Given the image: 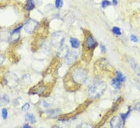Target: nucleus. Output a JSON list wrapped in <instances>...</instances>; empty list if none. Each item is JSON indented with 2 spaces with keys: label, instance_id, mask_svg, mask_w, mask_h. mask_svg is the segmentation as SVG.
Listing matches in <instances>:
<instances>
[{
  "label": "nucleus",
  "instance_id": "1",
  "mask_svg": "<svg viewBox=\"0 0 140 128\" xmlns=\"http://www.w3.org/2000/svg\"><path fill=\"white\" fill-rule=\"evenodd\" d=\"M107 87V83L101 81H94L90 84L88 89V95L92 99H97L101 96Z\"/></svg>",
  "mask_w": 140,
  "mask_h": 128
},
{
  "label": "nucleus",
  "instance_id": "2",
  "mask_svg": "<svg viewBox=\"0 0 140 128\" xmlns=\"http://www.w3.org/2000/svg\"><path fill=\"white\" fill-rule=\"evenodd\" d=\"M70 78L75 85H81L88 79V71L83 68H75L71 71Z\"/></svg>",
  "mask_w": 140,
  "mask_h": 128
},
{
  "label": "nucleus",
  "instance_id": "3",
  "mask_svg": "<svg viewBox=\"0 0 140 128\" xmlns=\"http://www.w3.org/2000/svg\"><path fill=\"white\" fill-rule=\"evenodd\" d=\"M3 80L5 82V84L9 87L10 89H15L18 86V85L19 84V78L17 76V74H15L13 72L10 71H7L3 77Z\"/></svg>",
  "mask_w": 140,
  "mask_h": 128
},
{
  "label": "nucleus",
  "instance_id": "4",
  "mask_svg": "<svg viewBox=\"0 0 140 128\" xmlns=\"http://www.w3.org/2000/svg\"><path fill=\"white\" fill-rule=\"evenodd\" d=\"M66 38V34L62 31H57L53 34H52L51 36V44L56 48L61 47L65 41Z\"/></svg>",
  "mask_w": 140,
  "mask_h": 128
},
{
  "label": "nucleus",
  "instance_id": "5",
  "mask_svg": "<svg viewBox=\"0 0 140 128\" xmlns=\"http://www.w3.org/2000/svg\"><path fill=\"white\" fill-rule=\"evenodd\" d=\"M38 25H39V23L37 21L30 18L26 21L25 24L24 25V29L27 34H32L36 30V29L37 28Z\"/></svg>",
  "mask_w": 140,
  "mask_h": 128
},
{
  "label": "nucleus",
  "instance_id": "6",
  "mask_svg": "<svg viewBox=\"0 0 140 128\" xmlns=\"http://www.w3.org/2000/svg\"><path fill=\"white\" fill-rule=\"evenodd\" d=\"M97 46V43L91 34H87L85 38V46L88 51H92Z\"/></svg>",
  "mask_w": 140,
  "mask_h": 128
},
{
  "label": "nucleus",
  "instance_id": "7",
  "mask_svg": "<svg viewBox=\"0 0 140 128\" xmlns=\"http://www.w3.org/2000/svg\"><path fill=\"white\" fill-rule=\"evenodd\" d=\"M79 56V52L76 50H69L66 56L65 57V61L67 65H71L75 62Z\"/></svg>",
  "mask_w": 140,
  "mask_h": 128
},
{
  "label": "nucleus",
  "instance_id": "8",
  "mask_svg": "<svg viewBox=\"0 0 140 128\" xmlns=\"http://www.w3.org/2000/svg\"><path fill=\"white\" fill-rule=\"evenodd\" d=\"M128 63L131 68L135 71V73L140 77V66L138 65V63L135 61V59L132 57H129L128 58Z\"/></svg>",
  "mask_w": 140,
  "mask_h": 128
},
{
  "label": "nucleus",
  "instance_id": "9",
  "mask_svg": "<svg viewBox=\"0 0 140 128\" xmlns=\"http://www.w3.org/2000/svg\"><path fill=\"white\" fill-rule=\"evenodd\" d=\"M124 125L120 116H114L110 121V127H121Z\"/></svg>",
  "mask_w": 140,
  "mask_h": 128
},
{
  "label": "nucleus",
  "instance_id": "10",
  "mask_svg": "<svg viewBox=\"0 0 140 128\" xmlns=\"http://www.w3.org/2000/svg\"><path fill=\"white\" fill-rule=\"evenodd\" d=\"M60 114H61V110L59 108H55L46 111V115L48 118H56L59 116Z\"/></svg>",
  "mask_w": 140,
  "mask_h": 128
},
{
  "label": "nucleus",
  "instance_id": "11",
  "mask_svg": "<svg viewBox=\"0 0 140 128\" xmlns=\"http://www.w3.org/2000/svg\"><path fill=\"white\" fill-rule=\"evenodd\" d=\"M69 49L67 46L62 45L61 47H59L57 52V56L59 58H65L66 56V55L68 54Z\"/></svg>",
  "mask_w": 140,
  "mask_h": 128
},
{
  "label": "nucleus",
  "instance_id": "12",
  "mask_svg": "<svg viewBox=\"0 0 140 128\" xmlns=\"http://www.w3.org/2000/svg\"><path fill=\"white\" fill-rule=\"evenodd\" d=\"M9 102H10L9 97L5 93H0V106L1 107L5 106L9 104Z\"/></svg>",
  "mask_w": 140,
  "mask_h": 128
},
{
  "label": "nucleus",
  "instance_id": "13",
  "mask_svg": "<svg viewBox=\"0 0 140 128\" xmlns=\"http://www.w3.org/2000/svg\"><path fill=\"white\" fill-rule=\"evenodd\" d=\"M69 43L71 44V46L72 47L73 49H78L79 47L80 46V41L76 39V38H73V37H71L69 39Z\"/></svg>",
  "mask_w": 140,
  "mask_h": 128
},
{
  "label": "nucleus",
  "instance_id": "14",
  "mask_svg": "<svg viewBox=\"0 0 140 128\" xmlns=\"http://www.w3.org/2000/svg\"><path fill=\"white\" fill-rule=\"evenodd\" d=\"M25 121H27V122H30L31 124H34L36 123V118L35 116L31 114V113H27L25 115Z\"/></svg>",
  "mask_w": 140,
  "mask_h": 128
},
{
  "label": "nucleus",
  "instance_id": "15",
  "mask_svg": "<svg viewBox=\"0 0 140 128\" xmlns=\"http://www.w3.org/2000/svg\"><path fill=\"white\" fill-rule=\"evenodd\" d=\"M111 85L113 86V87H114L115 90H119V89H120V87H121V82L120 81L117 77H116V78H114V79L111 81Z\"/></svg>",
  "mask_w": 140,
  "mask_h": 128
},
{
  "label": "nucleus",
  "instance_id": "16",
  "mask_svg": "<svg viewBox=\"0 0 140 128\" xmlns=\"http://www.w3.org/2000/svg\"><path fill=\"white\" fill-rule=\"evenodd\" d=\"M35 4L34 0H27V5H26V9L27 11H31L34 9Z\"/></svg>",
  "mask_w": 140,
  "mask_h": 128
},
{
  "label": "nucleus",
  "instance_id": "17",
  "mask_svg": "<svg viewBox=\"0 0 140 128\" xmlns=\"http://www.w3.org/2000/svg\"><path fill=\"white\" fill-rule=\"evenodd\" d=\"M31 77L29 74H24L22 77V83L24 85H27L31 83Z\"/></svg>",
  "mask_w": 140,
  "mask_h": 128
},
{
  "label": "nucleus",
  "instance_id": "18",
  "mask_svg": "<svg viewBox=\"0 0 140 128\" xmlns=\"http://www.w3.org/2000/svg\"><path fill=\"white\" fill-rule=\"evenodd\" d=\"M130 113H131V108H130V107H129L128 111H127V113H125V114H121V115H120V117H121V119H122V121H123V124H125V121H126V120H127V117L129 116Z\"/></svg>",
  "mask_w": 140,
  "mask_h": 128
},
{
  "label": "nucleus",
  "instance_id": "19",
  "mask_svg": "<svg viewBox=\"0 0 140 128\" xmlns=\"http://www.w3.org/2000/svg\"><path fill=\"white\" fill-rule=\"evenodd\" d=\"M117 78L121 82V83H123V82L126 81V77L120 72V71H117Z\"/></svg>",
  "mask_w": 140,
  "mask_h": 128
},
{
  "label": "nucleus",
  "instance_id": "20",
  "mask_svg": "<svg viewBox=\"0 0 140 128\" xmlns=\"http://www.w3.org/2000/svg\"><path fill=\"white\" fill-rule=\"evenodd\" d=\"M50 105L46 102V101H42V102H40V105H39V108H43V109H47V108H50Z\"/></svg>",
  "mask_w": 140,
  "mask_h": 128
},
{
  "label": "nucleus",
  "instance_id": "21",
  "mask_svg": "<svg viewBox=\"0 0 140 128\" xmlns=\"http://www.w3.org/2000/svg\"><path fill=\"white\" fill-rule=\"evenodd\" d=\"M112 32L115 34V35L117 36H120L121 35V30H120V27H114L113 28H112Z\"/></svg>",
  "mask_w": 140,
  "mask_h": 128
},
{
  "label": "nucleus",
  "instance_id": "22",
  "mask_svg": "<svg viewBox=\"0 0 140 128\" xmlns=\"http://www.w3.org/2000/svg\"><path fill=\"white\" fill-rule=\"evenodd\" d=\"M2 119H4V120L7 119V117H8V109L7 108H3L2 109Z\"/></svg>",
  "mask_w": 140,
  "mask_h": 128
},
{
  "label": "nucleus",
  "instance_id": "23",
  "mask_svg": "<svg viewBox=\"0 0 140 128\" xmlns=\"http://www.w3.org/2000/svg\"><path fill=\"white\" fill-rule=\"evenodd\" d=\"M111 5V2L108 0H103L101 2V7L104 9L106 8H107L108 6H110Z\"/></svg>",
  "mask_w": 140,
  "mask_h": 128
},
{
  "label": "nucleus",
  "instance_id": "24",
  "mask_svg": "<svg viewBox=\"0 0 140 128\" xmlns=\"http://www.w3.org/2000/svg\"><path fill=\"white\" fill-rule=\"evenodd\" d=\"M55 5H56L57 9H61L63 5V1L62 0H56Z\"/></svg>",
  "mask_w": 140,
  "mask_h": 128
},
{
  "label": "nucleus",
  "instance_id": "25",
  "mask_svg": "<svg viewBox=\"0 0 140 128\" xmlns=\"http://www.w3.org/2000/svg\"><path fill=\"white\" fill-rule=\"evenodd\" d=\"M29 108H30V103H28V102H26V103L22 107V111H27L29 110Z\"/></svg>",
  "mask_w": 140,
  "mask_h": 128
},
{
  "label": "nucleus",
  "instance_id": "26",
  "mask_svg": "<svg viewBox=\"0 0 140 128\" xmlns=\"http://www.w3.org/2000/svg\"><path fill=\"white\" fill-rule=\"evenodd\" d=\"M22 27H23V25L22 24V25H20V26H18V27H15L13 30H12V32L13 33H16V32H20V30L22 29Z\"/></svg>",
  "mask_w": 140,
  "mask_h": 128
},
{
  "label": "nucleus",
  "instance_id": "27",
  "mask_svg": "<svg viewBox=\"0 0 140 128\" xmlns=\"http://www.w3.org/2000/svg\"><path fill=\"white\" fill-rule=\"evenodd\" d=\"M130 39H131V41L134 42V43H137V42H138V39H137V37L134 35V34H132V35L130 36Z\"/></svg>",
  "mask_w": 140,
  "mask_h": 128
},
{
  "label": "nucleus",
  "instance_id": "28",
  "mask_svg": "<svg viewBox=\"0 0 140 128\" xmlns=\"http://www.w3.org/2000/svg\"><path fill=\"white\" fill-rule=\"evenodd\" d=\"M5 57L3 55L0 54V65L3 64V62L5 61Z\"/></svg>",
  "mask_w": 140,
  "mask_h": 128
},
{
  "label": "nucleus",
  "instance_id": "29",
  "mask_svg": "<svg viewBox=\"0 0 140 128\" xmlns=\"http://www.w3.org/2000/svg\"><path fill=\"white\" fill-rule=\"evenodd\" d=\"M101 52H102L103 53H105V52H107V49H106L104 45H103V44L101 45Z\"/></svg>",
  "mask_w": 140,
  "mask_h": 128
},
{
  "label": "nucleus",
  "instance_id": "30",
  "mask_svg": "<svg viewBox=\"0 0 140 128\" xmlns=\"http://www.w3.org/2000/svg\"><path fill=\"white\" fill-rule=\"evenodd\" d=\"M136 111H140V103H137L136 106H135V108H134Z\"/></svg>",
  "mask_w": 140,
  "mask_h": 128
},
{
  "label": "nucleus",
  "instance_id": "31",
  "mask_svg": "<svg viewBox=\"0 0 140 128\" xmlns=\"http://www.w3.org/2000/svg\"><path fill=\"white\" fill-rule=\"evenodd\" d=\"M112 4L114 5H117L118 4V0H112Z\"/></svg>",
  "mask_w": 140,
  "mask_h": 128
},
{
  "label": "nucleus",
  "instance_id": "32",
  "mask_svg": "<svg viewBox=\"0 0 140 128\" xmlns=\"http://www.w3.org/2000/svg\"><path fill=\"white\" fill-rule=\"evenodd\" d=\"M80 127H92L91 125H88H88H81Z\"/></svg>",
  "mask_w": 140,
  "mask_h": 128
},
{
  "label": "nucleus",
  "instance_id": "33",
  "mask_svg": "<svg viewBox=\"0 0 140 128\" xmlns=\"http://www.w3.org/2000/svg\"><path fill=\"white\" fill-rule=\"evenodd\" d=\"M23 127L24 128H30L31 127H30V126H29V125H28V124H25V125H24L23 126Z\"/></svg>",
  "mask_w": 140,
  "mask_h": 128
}]
</instances>
